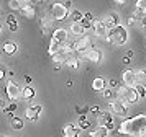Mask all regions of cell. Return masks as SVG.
Here are the masks:
<instances>
[{
    "instance_id": "6da1fadb",
    "label": "cell",
    "mask_w": 146,
    "mask_h": 137,
    "mask_svg": "<svg viewBox=\"0 0 146 137\" xmlns=\"http://www.w3.org/2000/svg\"><path fill=\"white\" fill-rule=\"evenodd\" d=\"M107 41L110 43V44H115V46H123L126 44V41H128V31H126L125 26H115L113 29L108 31V36H107Z\"/></svg>"
},
{
    "instance_id": "7a4b0ae2",
    "label": "cell",
    "mask_w": 146,
    "mask_h": 137,
    "mask_svg": "<svg viewBox=\"0 0 146 137\" xmlns=\"http://www.w3.org/2000/svg\"><path fill=\"white\" fill-rule=\"evenodd\" d=\"M117 95H118V100H121L123 103L130 104V103H136L139 100V96L136 95L135 88H128V87H118L117 88Z\"/></svg>"
},
{
    "instance_id": "3957f363",
    "label": "cell",
    "mask_w": 146,
    "mask_h": 137,
    "mask_svg": "<svg viewBox=\"0 0 146 137\" xmlns=\"http://www.w3.org/2000/svg\"><path fill=\"white\" fill-rule=\"evenodd\" d=\"M49 16H51L54 21H64V20L69 16V10L64 7V3L56 2V3H53L51 8H49Z\"/></svg>"
},
{
    "instance_id": "277c9868",
    "label": "cell",
    "mask_w": 146,
    "mask_h": 137,
    "mask_svg": "<svg viewBox=\"0 0 146 137\" xmlns=\"http://www.w3.org/2000/svg\"><path fill=\"white\" fill-rule=\"evenodd\" d=\"M97 124H99V127H105L107 130H112L115 127V124H113V116L110 113H99L97 114Z\"/></svg>"
},
{
    "instance_id": "5b68a950",
    "label": "cell",
    "mask_w": 146,
    "mask_h": 137,
    "mask_svg": "<svg viewBox=\"0 0 146 137\" xmlns=\"http://www.w3.org/2000/svg\"><path fill=\"white\" fill-rule=\"evenodd\" d=\"M72 44H74V51L76 52H87L92 47V39H90V36H80Z\"/></svg>"
},
{
    "instance_id": "8992f818",
    "label": "cell",
    "mask_w": 146,
    "mask_h": 137,
    "mask_svg": "<svg viewBox=\"0 0 146 137\" xmlns=\"http://www.w3.org/2000/svg\"><path fill=\"white\" fill-rule=\"evenodd\" d=\"M110 109L115 113V114H118V116H126L128 114V104L123 103L121 100H113V101H110Z\"/></svg>"
},
{
    "instance_id": "52a82bcc",
    "label": "cell",
    "mask_w": 146,
    "mask_h": 137,
    "mask_svg": "<svg viewBox=\"0 0 146 137\" xmlns=\"http://www.w3.org/2000/svg\"><path fill=\"white\" fill-rule=\"evenodd\" d=\"M5 91H7V96L12 100V101H15V100H18V98L21 96V88L18 87V85L15 83L13 80H10L7 83V87H5Z\"/></svg>"
},
{
    "instance_id": "ba28073f",
    "label": "cell",
    "mask_w": 146,
    "mask_h": 137,
    "mask_svg": "<svg viewBox=\"0 0 146 137\" xmlns=\"http://www.w3.org/2000/svg\"><path fill=\"white\" fill-rule=\"evenodd\" d=\"M102 21H104V25L107 26V29L110 31V29H113L115 26L120 25V16L115 12H108L105 16H104V20H102Z\"/></svg>"
},
{
    "instance_id": "9c48e42d",
    "label": "cell",
    "mask_w": 146,
    "mask_h": 137,
    "mask_svg": "<svg viewBox=\"0 0 146 137\" xmlns=\"http://www.w3.org/2000/svg\"><path fill=\"white\" fill-rule=\"evenodd\" d=\"M120 134H126V136H131V134H136V127H135V117H130V119H125L121 126L118 129Z\"/></svg>"
},
{
    "instance_id": "30bf717a",
    "label": "cell",
    "mask_w": 146,
    "mask_h": 137,
    "mask_svg": "<svg viewBox=\"0 0 146 137\" xmlns=\"http://www.w3.org/2000/svg\"><path fill=\"white\" fill-rule=\"evenodd\" d=\"M41 111H43V106L41 104H31L25 109V116H27L28 121H36L40 117Z\"/></svg>"
},
{
    "instance_id": "8fae6325",
    "label": "cell",
    "mask_w": 146,
    "mask_h": 137,
    "mask_svg": "<svg viewBox=\"0 0 146 137\" xmlns=\"http://www.w3.org/2000/svg\"><path fill=\"white\" fill-rule=\"evenodd\" d=\"M121 80H123V85H125V87L133 88V87L136 85V72H133L131 69L125 70L123 72V75H121Z\"/></svg>"
},
{
    "instance_id": "7c38bea8",
    "label": "cell",
    "mask_w": 146,
    "mask_h": 137,
    "mask_svg": "<svg viewBox=\"0 0 146 137\" xmlns=\"http://www.w3.org/2000/svg\"><path fill=\"white\" fill-rule=\"evenodd\" d=\"M102 51H100L99 47H95V46H92L89 51H87V60L89 62H92V64H100L102 62Z\"/></svg>"
},
{
    "instance_id": "4fadbf2b",
    "label": "cell",
    "mask_w": 146,
    "mask_h": 137,
    "mask_svg": "<svg viewBox=\"0 0 146 137\" xmlns=\"http://www.w3.org/2000/svg\"><path fill=\"white\" fill-rule=\"evenodd\" d=\"M51 39H54V41H58L59 44H66L67 39H69V33L64 29V28H56L53 31V36H51Z\"/></svg>"
},
{
    "instance_id": "5bb4252c",
    "label": "cell",
    "mask_w": 146,
    "mask_h": 137,
    "mask_svg": "<svg viewBox=\"0 0 146 137\" xmlns=\"http://www.w3.org/2000/svg\"><path fill=\"white\" fill-rule=\"evenodd\" d=\"M66 65L67 67H71V69H74V70H77L80 65V59L79 56H77V52H69V54H66Z\"/></svg>"
},
{
    "instance_id": "9a60e30c",
    "label": "cell",
    "mask_w": 146,
    "mask_h": 137,
    "mask_svg": "<svg viewBox=\"0 0 146 137\" xmlns=\"http://www.w3.org/2000/svg\"><path fill=\"white\" fill-rule=\"evenodd\" d=\"M94 33H95V36H99V38H107L108 36V29H107V26L104 25V21L102 20H97V21H94Z\"/></svg>"
},
{
    "instance_id": "2e32d148",
    "label": "cell",
    "mask_w": 146,
    "mask_h": 137,
    "mask_svg": "<svg viewBox=\"0 0 146 137\" xmlns=\"http://www.w3.org/2000/svg\"><path fill=\"white\" fill-rule=\"evenodd\" d=\"M80 129L76 126V124H66L62 127V136L64 137H79Z\"/></svg>"
},
{
    "instance_id": "e0dca14e",
    "label": "cell",
    "mask_w": 146,
    "mask_h": 137,
    "mask_svg": "<svg viewBox=\"0 0 146 137\" xmlns=\"http://www.w3.org/2000/svg\"><path fill=\"white\" fill-rule=\"evenodd\" d=\"M92 90L94 91H102L105 90V78L104 77H95L92 80Z\"/></svg>"
},
{
    "instance_id": "ac0fdd59",
    "label": "cell",
    "mask_w": 146,
    "mask_h": 137,
    "mask_svg": "<svg viewBox=\"0 0 146 137\" xmlns=\"http://www.w3.org/2000/svg\"><path fill=\"white\" fill-rule=\"evenodd\" d=\"M10 126H12V129H15V130H21L23 126H25V121L18 116H12L10 117Z\"/></svg>"
},
{
    "instance_id": "d6986e66",
    "label": "cell",
    "mask_w": 146,
    "mask_h": 137,
    "mask_svg": "<svg viewBox=\"0 0 146 137\" xmlns=\"http://www.w3.org/2000/svg\"><path fill=\"white\" fill-rule=\"evenodd\" d=\"M21 15L27 16V18H35V7L30 3H23L21 7Z\"/></svg>"
},
{
    "instance_id": "ffe728a7",
    "label": "cell",
    "mask_w": 146,
    "mask_h": 137,
    "mask_svg": "<svg viewBox=\"0 0 146 137\" xmlns=\"http://www.w3.org/2000/svg\"><path fill=\"white\" fill-rule=\"evenodd\" d=\"M61 47H62V44H59L58 41L51 39V43H49V49H48L49 56L53 57V56H56V54H59V52H61Z\"/></svg>"
},
{
    "instance_id": "44dd1931",
    "label": "cell",
    "mask_w": 146,
    "mask_h": 137,
    "mask_svg": "<svg viewBox=\"0 0 146 137\" xmlns=\"http://www.w3.org/2000/svg\"><path fill=\"white\" fill-rule=\"evenodd\" d=\"M2 51L5 52V54H8V56H13L15 52H17V44L12 43V41H7V43H3V46H2Z\"/></svg>"
},
{
    "instance_id": "7402d4cb",
    "label": "cell",
    "mask_w": 146,
    "mask_h": 137,
    "mask_svg": "<svg viewBox=\"0 0 146 137\" xmlns=\"http://www.w3.org/2000/svg\"><path fill=\"white\" fill-rule=\"evenodd\" d=\"M21 96L25 98V100H33L36 96V90H35L33 87H25L21 90Z\"/></svg>"
},
{
    "instance_id": "603a6c76",
    "label": "cell",
    "mask_w": 146,
    "mask_h": 137,
    "mask_svg": "<svg viewBox=\"0 0 146 137\" xmlns=\"http://www.w3.org/2000/svg\"><path fill=\"white\" fill-rule=\"evenodd\" d=\"M102 96L105 98V100H110V101H113V100H117V90H113V88H105V90H102Z\"/></svg>"
},
{
    "instance_id": "cb8c5ba5",
    "label": "cell",
    "mask_w": 146,
    "mask_h": 137,
    "mask_svg": "<svg viewBox=\"0 0 146 137\" xmlns=\"http://www.w3.org/2000/svg\"><path fill=\"white\" fill-rule=\"evenodd\" d=\"M7 25H8V29L12 33H15L18 29V21H17V18H15L13 15H8L7 16Z\"/></svg>"
},
{
    "instance_id": "d4e9b609",
    "label": "cell",
    "mask_w": 146,
    "mask_h": 137,
    "mask_svg": "<svg viewBox=\"0 0 146 137\" xmlns=\"http://www.w3.org/2000/svg\"><path fill=\"white\" fill-rule=\"evenodd\" d=\"M53 60H54V64H56V70H59V69H61V64H66V54L59 52V54L53 56Z\"/></svg>"
},
{
    "instance_id": "484cf974",
    "label": "cell",
    "mask_w": 146,
    "mask_h": 137,
    "mask_svg": "<svg viewBox=\"0 0 146 137\" xmlns=\"http://www.w3.org/2000/svg\"><path fill=\"white\" fill-rule=\"evenodd\" d=\"M71 31H72V34H76V36H84L86 29L80 26V23H72V25H71Z\"/></svg>"
},
{
    "instance_id": "4316f807",
    "label": "cell",
    "mask_w": 146,
    "mask_h": 137,
    "mask_svg": "<svg viewBox=\"0 0 146 137\" xmlns=\"http://www.w3.org/2000/svg\"><path fill=\"white\" fill-rule=\"evenodd\" d=\"M71 20H72V23H80L84 20V13L80 10H72L71 12Z\"/></svg>"
},
{
    "instance_id": "83f0119b",
    "label": "cell",
    "mask_w": 146,
    "mask_h": 137,
    "mask_svg": "<svg viewBox=\"0 0 146 137\" xmlns=\"http://www.w3.org/2000/svg\"><path fill=\"white\" fill-rule=\"evenodd\" d=\"M136 83L146 88V70H139V72H136Z\"/></svg>"
},
{
    "instance_id": "f1b7e54d",
    "label": "cell",
    "mask_w": 146,
    "mask_h": 137,
    "mask_svg": "<svg viewBox=\"0 0 146 137\" xmlns=\"http://www.w3.org/2000/svg\"><path fill=\"white\" fill-rule=\"evenodd\" d=\"M89 136H90V137H107V136H108V130H107L105 127H99V129L92 130Z\"/></svg>"
},
{
    "instance_id": "f546056e",
    "label": "cell",
    "mask_w": 146,
    "mask_h": 137,
    "mask_svg": "<svg viewBox=\"0 0 146 137\" xmlns=\"http://www.w3.org/2000/svg\"><path fill=\"white\" fill-rule=\"evenodd\" d=\"M2 111H3V114H5V116H13V113L17 111V103H8Z\"/></svg>"
},
{
    "instance_id": "4dcf8cb0",
    "label": "cell",
    "mask_w": 146,
    "mask_h": 137,
    "mask_svg": "<svg viewBox=\"0 0 146 137\" xmlns=\"http://www.w3.org/2000/svg\"><path fill=\"white\" fill-rule=\"evenodd\" d=\"M25 3V0H8V7L12 8V10H21V7Z\"/></svg>"
},
{
    "instance_id": "1f68e13d",
    "label": "cell",
    "mask_w": 146,
    "mask_h": 137,
    "mask_svg": "<svg viewBox=\"0 0 146 137\" xmlns=\"http://www.w3.org/2000/svg\"><path fill=\"white\" fill-rule=\"evenodd\" d=\"M90 126H92V123H90L86 116H79V126H77L79 129H89Z\"/></svg>"
},
{
    "instance_id": "d6a6232c",
    "label": "cell",
    "mask_w": 146,
    "mask_h": 137,
    "mask_svg": "<svg viewBox=\"0 0 146 137\" xmlns=\"http://www.w3.org/2000/svg\"><path fill=\"white\" fill-rule=\"evenodd\" d=\"M135 10H139V12L146 13V0H136V3H135Z\"/></svg>"
},
{
    "instance_id": "836d02e7",
    "label": "cell",
    "mask_w": 146,
    "mask_h": 137,
    "mask_svg": "<svg viewBox=\"0 0 146 137\" xmlns=\"http://www.w3.org/2000/svg\"><path fill=\"white\" fill-rule=\"evenodd\" d=\"M133 88H135V91H136V95H138L139 98H145L146 96V88H145V87H141V85L136 83Z\"/></svg>"
},
{
    "instance_id": "e575fe53",
    "label": "cell",
    "mask_w": 146,
    "mask_h": 137,
    "mask_svg": "<svg viewBox=\"0 0 146 137\" xmlns=\"http://www.w3.org/2000/svg\"><path fill=\"white\" fill-rule=\"evenodd\" d=\"M76 113L79 116H86V113H89V106H76Z\"/></svg>"
},
{
    "instance_id": "d590c367",
    "label": "cell",
    "mask_w": 146,
    "mask_h": 137,
    "mask_svg": "<svg viewBox=\"0 0 146 137\" xmlns=\"http://www.w3.org/2000/svg\"><path fill=\"white\" fill-rule=\"evenodd\" d=\"M133 18H136V20H139V21H143V20H146V13L139 12V10H135V12H133Z\"/></svg>"
},
{
    "instance_id": "8d00e7d4",
    "label": "cell",
    "mask_w": 146,
    "mask_h": 137,
    "mask_svg": "<svg viewBox=\"0 0 146 137\" xmlns=\"http://www.w3.org/2000/svg\"><path fill=\"white\" fill-rule=\"evenodd\" d=\"M80 26H82V28H84V29H90V28H92L94 26V23L92 21H89V20H82V21H80Z\"/></svg>"
},
{
    "instance_id": "74e56055",
    "label": "cell",
    "mask_w": 146,
    "mask_h": 137,
    "mask_svg": "<svg viewBox=\"0 0 146 137\" xmlns=\"http://www.w3.org/2000/svg\"><path fill=\"white\" fill-rule=\"evenodd\" d=\"M89 113H92V114H99V113H102V111H100V108L97 106V104H94V106H89Z\"/></svg>"
},
{
    "instance_id": "f35d334b",
    "label": "cell",
    "mask_w": 146,
    "mask_h": 137,
    "mask_svg": "<svg viewBox=\"0 0 146 137\" xmlns=\"http://www.w3.org/2000/svg\"><path fill=\"white\" fill-rule=\"evenodd\" d=\"M84 18L89 20V21H94V13L92 12H86L84 13Z\"/></svg>"
},
{
    "instance_id": "ab89813d",
    "label": "cell",
    "mask_w": 146,
    "mask_h": 137,
    "mask_svg": "<svg viewBox=\"0 0 146 137\" xmlns=\"http://www.w3.org/2000/svg\"><path fill=\"white\" fill-rule=\"evenodd\" d=\"M136 21H138L136 18H133V16H130V18H128V25H130V26H135V25H136Z\"/></svg>"
},
{
    "instance_id": "60d3db41",
    "label": "cell",
    "mask_w": 146,
    "mask_h": 137,
    "mask_svg": "<svg viewBox=\"0 0 146 137\" xmlns=\"http://www.w3.org/2000/svg\"><path fill=\"white\" fill-rule=\"evenodd\" d=\"M108 83H110V88H113V90H117V80H115V78H112V80H110Z\"/></svg>"
},
{
    "instance_id": "b9f144b4",
    "label": "cell",
    "mask_w": 146,
    "mask_h": 137,
    "mask_svg": "<svg viewBox=\"0 0 146 137\" xmlns=\"http://www.w3.org/2000/svg\"><path fill=\"white\" fill-rule=\"evenodd\" d=\"M138 137H146V129H141L138 132Z\"/></svg>"
},
{
    "instance_id": "7bdbcfd3",
    "label": "cell",
    "mask_w": 146,
    "mask_h": 137,
    "mask_svg": "<svg viewBox=\"0 0 146 137\" xmlns=\"http://www.w3.org/2000/svg\"><path fill=\"white\" fill-rule=\"evenodd\" d=\"M5 106H7V104H5V101H3V100H2V98H0V109H3V108H5Z\"/></svg>"
},
{
    "instance_id": "ee69618b",
    "label": "cell",
    "mask_w": 146,
    "mask_h": 137,
    "mask_svg": "<svg viewBox=\"0 0 146 137\" xmlns=\"http://www.w3.org/2000/svg\"><path fill=\"white\" fill-rule=\"evenodd\" d=\"M123 64H125V65L130 64V57H123Z\"/></svg>"
},
{
    "instance_id": "f6af8a7d",
    "label": "cell",
    "mask_w": 146,
    "mask_h": 137,
    "mask_svg": "<svg viewBox=\"0 0 146 137\" xmlns=\"http://www.w3.org/2000/svg\"><path fill=\"white\" fill-rule=\"evenodd\" d=\"M3 77H5V70H3V69H0V80H2Z\"/></svg>"
},
{
    "instance_id": "bcb514c9",
    "label": "cell",
    "mask_w": 146,
    "mask_h": 137,
    "mask_svg": "<svg viewBox=\"0 0 146 137\" xmlns=\"http://www.w3.org/2000/svg\"><path fill=\"white\" fill-rule=\"evenodd\" d=\"M64 7H66L67 10H69V7H71V0H66V3H64Z\"/></svg>"
},
{
    "instance_id": "7dc6e473",
    "label": "cell",
    "mask_w": 146,
    "mask_h": 137,
    "mask_svg": "<svg viewBox=\"0 0 146 137\" xmlns=\"http://www.w3.org/2000/svg\"><path fill=\"white\" fill-rule=\"evenodd\" d=\"M141 28L146 31V20H143V21H141Z\"/></svg>"
},
{
    "instance_id": "c3c4849f",
    "label": "cell",
    "mask_w": 146,
    "mask_h": 137,
    "mask_svg": "<svg viewBox=\"0 0 146 137\" xmlns=\"http://www.w3.org/2000/svg\"><path fill=\"white\" fill-rule=\"evenodd\" d=\"M25 82H27V83H30V82H31V77H30V75H27V77H25Z\"/></svg>"
},
{
    "instance_id": "681fc988",
    "label": "cell",
    "mask_w": 146,
    "mask_h": 137,
    "mask_svg": "<svg viewBox=\"0 0 146 137\" xmlns=\"http://www.w3.org/2000/svg\"><path fill=\"white\" fill-rule=\"evenodd\" d=\"M115 2H117V3H118V5H123V3H125L126 0H115Z\"/></svg>"
},
{
    "instance_id": "f907efd6",
    "label": "cell",
    "mask_w": 146,
    "mask_h": 137,
    "mask_svg": "<svg viewBox=\"0 0 146 137\" xmlns=\"http://www.w3.org/2000/svg\"><path fill=\"white\" fill-rule=\"evenodd\" d=\"M0 33H2V25H0Z\"/></svg>"
},
{
    "instance_id": "816d5d0a",
    "label": "cell",
    "mask_w": 146,
    "mask_h": 137,
    "mask_svg": "<svg viewBox=\"0 0 146 137\" xmlns=\"http://www.w3.org/2000/svg\"><path fill=\"white\" fill-rule=\"evenodd\" d=\"M2 137H7V136H2Z\"/></svg>"
},
{
    "instance_id": "f5cc1de1",
    "label": "cell",
    "mask_w": 146,
    "mask_h": 137,
    "mask_svg": "<svg viewBox=\"0 0 146 137\" xmlns=\"http://www.w3.org/2000/svg\"><path fill=\"white\" fill-rule=\"evenodd\" d=\"M145 46H146V41H145Z\"/></svg>"
},
{
    "instance_id": "db71d44e",
    "label": "cell",
    "mask_w": 146,
    "mask_h": 137,
    "mask_svg": "<svg viewBox=\"0 0 146 137\" xmlns=\"http://www.w3.org/2000/svg\"><path fill=\"white\" fill-rule=\"evenodd\" d=\"M0 15H2V12H0Z\"/></svg>"
}]
</instances>
